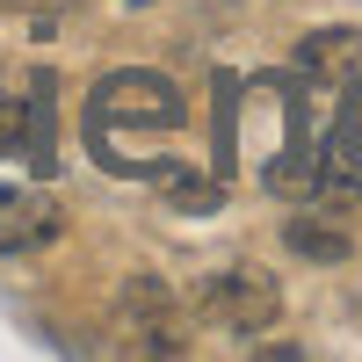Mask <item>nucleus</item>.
<instances>
[{
  "label": "nucleus",
  "instance_id": "obj_1",
  "mask_svg": "<svg viewBox=\"0 0 362 362\" xmlns=\"http://www.w3.org/2000/svg\"><path fill=\"white\" fill-rule=\"evenodd\" d=\"M189 102L167 73H109L87 95V145L109 174H153V181H181L189 167L167 160L160 145L181 138Z\"/></svg>",
  "mask_w": 362,
  "mask_h": 362
},
{
  "label": "nucleus",
  "instance_id": "obj_2",
  "mask_svg": "<svg viewBox=\"0 0 362 362\" xmlns=\"http://www.w3.org/2000/svg\"><path fill=\"white\" fill-rule=\"evenodd\" d=\"M196 312L210 326H225V334H268L283 319V283L261 261H232V268L196 283Z\"/></svg>",
  "mask_w": 362,
  "mask_h": 362
},
{
  "label": "nucleus",
  "instance_id": "obj_3",
  "mask_svg": "<svg viewBox=\"0 0 362 362\" xmlns=\"http://www.w3.org/2000/svg\"><path fill=\"white\" fill-rule=\"evenodd\" d=\"M116 334L131 355H189V305L160 276H131L116 297Z\"/></svg>",
  "mask_w": 362,
  "mask_h": 362
},
{
  "label": "nucleus",
  "instance_id": "obj_4",
  "mask_svg": "<svg viewBox=\"0 0 362 362\" xmlns=\"http://www.w3.org/2000/svg\"><path fill=\"white\" fill-rule=\"evenodd\" d=\"M66 232V203L51 189H0V254H37Z\"/></svg>",
  "mask_w": 362,
  "mask_h": 362
},
{
  "label": "nucleus",
  "instance_id": "obj_5",
  "mask_svg": "<svg viewBox=\"0 0 362 362\" xmlns=\"http://www.w3.org/2000/svg\"><path fill=\"white\" fill-rule=\"evenodd\" d=\"M319 189L362 196V73L348 80V109H341V124L326 138V153H319Z\"/></svg>",
  "mask_w": 362,
  "mask_h": 362
},
{
  "label": "nucleus",
  "instance_id": "obj_6",
  "mask_svg": "<svg viewBox=\"0 0 362 362\" xmlns=\"http://www.w3.org/2000/svg\"><path fill=\"white\" fill-rule=\"evenodd\" d=\"M297 73L312 87H348L362 73V29H319L297 44Z\"/></svg>",
  "mask_w": 362,
  "mask_h": 362
},
{
  "label": "nucleus",
  "instance_id": "obj_7",
  "mask_svg": "<svg viewBox=\"0 0 362 362\" xmlns=\"http://www.w3.org/2000/svg\"><path fill=\"white\" fill-rule=\"evenodd\" d=\"M283 239H290V254H305V261H348V247H355V239L341 225H326V218H290Z\"/></svg>",
  "mask_w": 362,
  "mask_h": 362
},
{
  "label": "nucleus",
  "instance_id": "obj_8",
  "mask_svg": "<svg viewBox=\"0 0 362 362\" xmlns=\"http://www.w3.org/2000/svg\"><path fill=\"white\" fill-rule=\"evenodd\" d=\"M22 131H29V109L8 95V87H0V160H8L15 145H22Z\"/></svg>",
  "mask_w": 362,
  "mask_h": 362
}]
</instances>
